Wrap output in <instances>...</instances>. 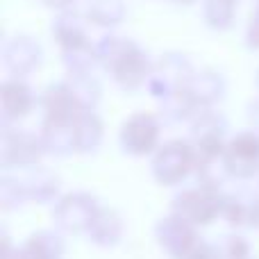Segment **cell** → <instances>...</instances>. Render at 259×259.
Returning <instances> with one entry per match:
<instances>
[{
	"label": "cell",
	"instance_id": "30",
	"mask_svg": "<svg viewBox=\"0 0 259 259\" xmlns=\"http://www.w3.org/2000/svg\"><path fill=\"white\" fill-rule=\"evenodd\" d=\"M187 259H225V257L221 255V250H219V246H216V243L202 241V239H200V243L193 248V252Z\"/></svg>",
	"mask_w": 259,
	"mask_h": 259
},
{
	"label": "cell",
	"instance_id": "37",
	"mask_svg": "<svg viewBox=\"0 0 259 259\" xmlns=\"http://www.w3.org/2000/svg\"><path fill=\"white\" fill-rule=\"evenodd\" d=\"M230 3H237V0H230Z\"/></svg>",
	"mask_w": 259,
	"mask_h": 259
},
{
	"label": "cell",
	"instance_id": "12",
	"mask_svg": "<svg viewBox=\"0 0 259 259\" xmlns=\"http://www.w3.org/2000/svg\"><path fill=\"white\" fill-rule=\"evenodd\" d=\"M41 105V125H68L82 112L77 107L68 82H55L44 89L39 98Z\"/></svg>",
	"mask_w": 259,
	"mask_h": 259
},
{
	"label": "cell",
	"instance_id": "29",
	"mask_svg": "<svg viewBox=\"0 0 259 259\" xmlns=\"http://www.w3.org/2000/svg\"><path fill=\"white\" fill-rule=\"evenodd\" d=\"M246 46L250 50H259V0L250 14V21L246 27Z\"/></svg>",
	"mask_w": 259,
	"mask_h": 259
},
{
	"label": "cell",
	"instance_id": "10",
	"mask_svg": "<svg viewBox=\"0 0 259 259\" xmlns=\"http://www.w3.org/2000/svg\"><path fill=\"white\" fill-rule=\"evenodd\" d=\"M193 66L184 55L180 53H166L159 57V62H155L152 66V75L148 80V91L155 96L157 100L168 98L170 94L180 91L187 80L191 77Z\"/></svg>",
	"mask_w": 259,
	"mask_h": 259
},
{
	"label": "cell",
	"instance_id": "26",
	"mask_svg": "<svg viewBox=\"0 0 259 259\" xmlns=\"http://www.w3.org/2000/svg\"><path fill=\"white\" fill-rule=\"evenodd\" d=\"M196 180H198V187L207 189V191H214V193L223 191L225 182L230 180V173H228V168H225L223 157L209 159V161H200V164L196 166Z\"/></svg>",
	"mask_w": 259,
	"mask_h": 259
},
{
	"label": "cell",
	"instance_id": "23",
	"mask_svg": "<svg viewBox=\"0 0 259 259\" xmlns=\"http://www.w3.org/2000/svg\"><path fill=\"white\" fill-rule=\"evenodd\" d=\"M41 141L48 155L55 157H68L75 150V134H73V123L68 125H41L39 130Z\"/></svg>",
	"mask_w": 259,
	"mask_h": 259
},
{
	"label": "cell",
	"instance_id": "13",
	"mask_svg": "<svg viewBox=\"0 0 259 259\" xmlns=\"http://www.w3.org/2000/svg\"><path fill=\"white\" fill-rule=\"evenodd\" d=\"M39 103L32 91V87L27 82H23L21 77H9L0 84V114H3V125L9 123L23 121L25 116H30L34 105Z\"/></svg>",
	"mask_w": 259,
	"mask_h": 259
},
{
	"label": "cell",
	"instance_id": "36",
	"mask_svg": "<svg viewBox=\"0 0 259 259\" xmlns=\"http://www.w3.org/2000/svg\"><path fill=\"white\" fill-rule=\"evenodd\" d=\"M257 87H259V73H257Z\"/></svg>",
	"mask_w": 259,
	"mask_h": 259
},
{
	"label": "cell",
	"instance_id": "3",
	"mask_svg": "<svg viewBox=\"0 0 259 259\" xmlns=\"http://www.w3.org/2000/svg\"><path fill=\"white\" fill-rule=\"evenodd\" d=\"M48 155L41 141V134L21 127L3 125L0 134V166L9 168H34Z\"/></svg>",
	"mask_w": 259,
	"mask_h": 259
},
{
	"label": "cell",
	"instance_id": "35",
	"mask_svg": "<svg viewBox=\"0 0 259 259\" xmlns=\"http://www.w3.org/2000/svg\"><path fill=\"white\" fill-rule=\"evenodd\" d=\"M173 3H178V5H191V3H196V0H173Z\"/></svg>",
	"mask_w": 259,
	"mask_h": 259
},
{
	"label": "cell",
	"instance_id": "31",
	"mask_svg": "<svg viewBox=\"0 0 259 259\" xmlns=\"http://www.w3.org/2000/svg\"><path fill=\"white\" fill-rule=\"evenodd\" d=\"M248 121H250L252 130L259 132V98L250 100V105H248Z\"/></svg>",
	"mask_w": 259,
	"mask_h": 259
},
{
	"label": "cell",
	"instance_id": "19",
	"mask_svg": "<svg viewBox=\"0 0 259 259\" xmlns=\"http://www.w3.org/2000/svg\"><path fill=\"white\" fill-rule=\"evenodd\" d=\"M77 155H94L105 139V123L96 112H80L73 121Z\"/></svg>",
	"mask_w": 259,
	"mask_h": 259
},
{
	"label": "cell",
	"instance_id": "14",
	"mask_svg": "<svg viewBox=\"0 0 259 259\" xmlns=\"http://www.w3.org/2000/svg\"><path fill=\"white\" fill-rule=\"evenodd\" d=\"M182 91L198 109H211L225 96V80L216 71H193Z\"/></svg>",
	"mask_w": 259,
	"mask_h": 259
},
{
	"label": "cell",
	"instance_id": "34",
	"mask_svg": "<svg viewBox=\"0 0 259 259\" xmlns=\"http://www.w3.org/2000/svg\"><path fill=\"white\" fill-rule=\"evenodd\" d=\"M250 228H257L259 230V200H257V205H255V214H252V225Z\"/></svg>",
	"mask_w": 259,
	"mask_h": 259
},
{
	"label": "cell",
	"instance_id": "4",
	"mask_svg": "<svg viewBox=\"0 0 259 259\" xmlns=\"http://www.w3.org/2000/svg\"><path fill=\"white\" fill-rule=\"evenodd\" d=\"M191 132H189V141L196 146L198 152V164L209 159H219L225 152V137H228V118L221 112L211 109H202L189 121Z\"/></svg>",
	"mask_w": 259,
	"mask_h": 259
},
{
	"label": "cell",
	"instance_id": "38",
	"mask_svg": "<svg viewBox=\"0 0 259 259\" xmlns=\"http://www.w3.org/2000/svg\"><path fill=\"white\" fill-rule=\"evenodd\" d=\"M257 180H259V175H257Z\"/></svg>",
	"mask_w": 259,
	"mask_h": 259
},
{
	"label": "cell",
	"instance_id": "16",
	"mask_svg": "<svg viewBox=\"0 0 259 259\" xmlns=\"http://www.w3.org/2000/svg\"><path fill=\"white\" fill-rule=\"evenodd\" d=\"M123 232H125V225L118 211L109 209V207H100L96 219L91 221L89 230H87V239H89L94 246L98 248H114L121 243Z\"/></svg>",
	"mask_w": 259,
	"mask_h": 259
},
{
	"label": "cell",
	"instance_id": "18",
	"mask_svg": "<svg viewBox=\"0 0 259 259\" xmlns=\"http://www.w3.org/2000/svg\"><path fill=\"white\" fill-rule=\"evenodd\" d=\"M64 239L53 230H41L27 237L23 246L14 250L12 259H62Z\"/></svg>",
	"mask_w": 259,
	"mask_h": 259
},
{
	"label": "cell",
	"instance_id": "27",
	"mask_svg": "<svg viewBox=\"0 0 259 259\" xmlns=\"http://www.w3.org/2000/svg\"><path fill=\"white\" fill-rule=\"evenodd\" d=\"M27 202V193L25 187H23L21 175H9L5 173L0 178V205H3L5 211L18 209Z\"/></svg>",
	"mask_w": 259,
	"mask_h": 259
},
{
	"label": "cell",
	"instance_id": "33",
	"mask_svg": "<svg viewBox=\"0 0 259 259\" xmlns=\"http://www.w3.org/2000/svg\"><path fill=\"white\" fill-rule=\"evenodd\" d=\"M3 252H0V259H12V255H14V250L16 248H12V241H9V234L3 230Z\"/></svg>",
	"mask_w": 259,
	"mask_h": 259
},
{
	"label": "cell",
	"instance_id": "25",
	"mask_svg": "<svg viewBox=\"0 0 259 259\" xmlns=\"http://www.w3.org/2000/svg\"><path fill=\"white\" fill-rule=\"evenodd\" d=\"M234 16H237V9L230 0H205V5H202L205 25L216 32L230 30L234 25Z\"/></svg>",
	"mask_w": 259,
	"mask_h": 259
},
{
	"label": "cell",
	"instance_id": "6",
	"mask_svg": "<svg viewBox=\"0 0 259 259\" xmlns=\"http://www.w3.org/2000/svg\"><path fill=\"white\" fill-rule=\"evenodd\" d=\"M221 193L207 191V189L198 187V184L182 189L170 200V214L189 221L196 228L209 225L221 216Z\"/></svg>",
	"mask_w": 259,
	"mask_h": 259
},
{
	"label": "cell",
	"instance_id": "7",
	"mask_svg": "<svg viewBox=\"0 0 259 259\" xmlns=\"http://www.w3.org/2000/svg\"><path fill=\"white\" fill-rule=\"evenodd\" d=\"M161 137V123L155 114L150 112H137L121 125L118 132V143L123 152L132 157H148L155 155L159 148Z\"/></svg>",
	"mask_w": 259,
	"mask_h": 259
},
{
	"label": "cell",
	"instance_id": "21",
	"mask_svg": "<svg viewBox=\"0 0 259 259\" xmlns=\"http://www.w3.org/2000/svg\"><path fill=\"white\" fill-rule=\"evenodd\" d=\"M127 7L123 0H89L84 18L96 27H116L125 21Z\"/></svg>",
	"mask_w": 259,
	"mask_h": 259
},
{
	"label": "cell",
	"instance_id": "2",
	"mask_svg": "<svg viewBox=\"0 0 259 259\" xmlns=\"http://www.w3.org/2000/svg\"><path fill=\"white\" fill-rule=\"evenodd\" d=\"M198 152L189 139H170L164 146L157 148L152 155L150 170L152 178L161 187H175L182 184L191 173H196Z\"/></svg>",
	"mask_w": 259,
	"mask_h": 259
},
{
	"label": "cell",
	"instance_id": "22",
	"mask_svg": "<svg viewBox=\"0 0 259 259\" xmlns=\"http://www.w3.org/2000/svg\"><path fill=\"white\" fill-rule=\"evenodd\" d=\"M66 82L73 91V98H75L77 107H80L82 112H96L100 98H103V87H100V82L94 77V73H87V75H68Z\"/></svg>",
	"mask_w": 259,
	"mask_h": 259
},
{
	"label": "cell",
	"instance_id": "8",
	"mask_svg": "<svg viewBox=\"0 0 259 259\" xmlns=\"http://www.w3.org/2000/svg\"><path fill=\"white\" fill-rule=\"evenodd\" d=\"M223 161L230 178L252 180L259 175V132L243 130L228 141L223 152Z\"/></svg>",
	"mask_w": 259,
	"mask_h": 259
},
{
	"label": "cell",
	"instance_id": "24",
	"mask_svg": "<svg viewBox=\"0 0 259 259\" xmlns=\"http://www.w3.org/2000/svg\"><path fill=\"white\" fill-rule=\"evenodd\" d=\"M159 112H161V118L168 123H184V121H191L200 109L189 100V96L184 94L182 89L170 94L168 98L159 100Z\"/></svg>",
	"mask_w": 259,
	"mask_h": 259
},
{
	"label": "cell",
	"instance_id": "32",
	"mask_svg": "<svg viewBox=\"0 0 259 259\" xmlns=\"http://www.w3.org/2000/svg\"><path fill=\"white\" fill-rule=\"evenodd\" d=\"M41 3H44L46 7H50V9L64 12V9H71L73 7V3H75V0H41Z\"/></svg>",
	"mask_w": 259,
	"mask_h": 259
},
{
	"label": "cell",
	"instance_id": "11",
	"mask_svg": "<svg viewBox=\"0 0 259 259\" xmlns=\"http://www.w3.org/2000/svg\"><path fill=\"white\" fill-rule=\"evenodd\" d=\"M3 66L12 77H27L41 66L44 62V48L36 39L27 34H16L12 39H5L3 50Z\"/></svg>",
	"mask_w": 259,
	"mask_h": 259
},
{
	"label": "cell",
	"instance_id": "17",
	"mask_svg": "<svg viewBox=\"0 0 259 259\" xmlns=\"http://www.w3.org/2000/svg\"><path fill=\"white\" fill-rule=\"evenodd\" d=\"M23 187H25L27 193V202H36V205H46V202L59 200V189H62V182H59V175H55L53 170L41 168V166H34L30 168L25 175H21Z\"/></svg>",
	"mask_w": 259,
	"mask_h": 259
},
{
	"label": "cell",
	"instance_id": "5",
	"mask_svg": "<svg viewBox=\"0 0 259 259\" xmlns=\"http://www.w3.org/2000/svg\"><path fill=\"white\" fill-rule=\"evenodd\" d=\"M100 205L98 198L87 191H71L64 193L59 200H55L53 207V223L62 232L80 234L87 232L91 221L96 219Z\"/></svg>",
	"mask_w": 259,
	"mask_h": 259
},
{
	"label": "cell",
	"instance_id": "20",
	"mask_svg": "<svg viewBox=\"0 0 259 259\" xmlns=\"http://www.w3.org/2000/svg\"><path fill=\"white\" fill-rule=\"evenodd\" d=\"M259 198L248 191H230L221 193V219H225L232 228H246L252 225V214Z\"/></svg>",
	"mask_w": 259,
	"mask_h": 259
},
{
	"label": "cell",
	"instance_id": "9",
	"mask_svg": "<svg viewBox=\"0 0 259 259\" xmlns=\"http://www.w3.org/2000/svg\"><path fill=\"white\" fill-rule=\"evenodd\" d=\"M155 239L170 259H187L193 252V248L200 243L196 225H191L189 221L180 219L175 214H168L157 221Z\"/></svg>",
	"mask_w": 259,
	"mask_h": 259
},
{
	"label": "cell",
	"instance_id": "1",
	"mask_svg": "<svg viewBox=\"0 0 259 259\" xmlns=\"http://www.w3.org/2000/svg\"><path fill=\"white\" fill-rule=\"evenodd\" d=\"M96 55H98V66L112 75L118 89L132 94L141 87H148L155 64L137 41L107 34L96 44Z\"/></svg>",
	"mask_w": 259,
	"mask_h": 259
},
{
	"label": "cell",
	"instance_id": "28",
	"mask_svg": "<svg viewBox=\"0 0 259 259\" xmlns=\"http://www.w3.org/2000/svg\"><path fill=\"white\" fill-rule=\"evenodd\" d=\"M221 250V255L225 259H248L250 257V243L241 234H225L221 237V241L216 243Z\"/></svg>",
	"mask_w": 259,
	"mask_h": 259
},
{
	"label": "cell",
	"instance_id": "15",
	"mask_svg": "<svg viewBox=\"0 0 259 259\" xmlns=\"http://www.w3.org/2000/svg\"><path fill=\"white\" fill-rule=\"evenodd\" d=\"M55 44L62 48V53H71V50H82L87 46H91L89 34H87V27L82 16L75 9H64L57 16L53 18V25H50Z\"/></svg>",
	"mask_w": 259,
	"mask_h": 259
}]
</instances>
